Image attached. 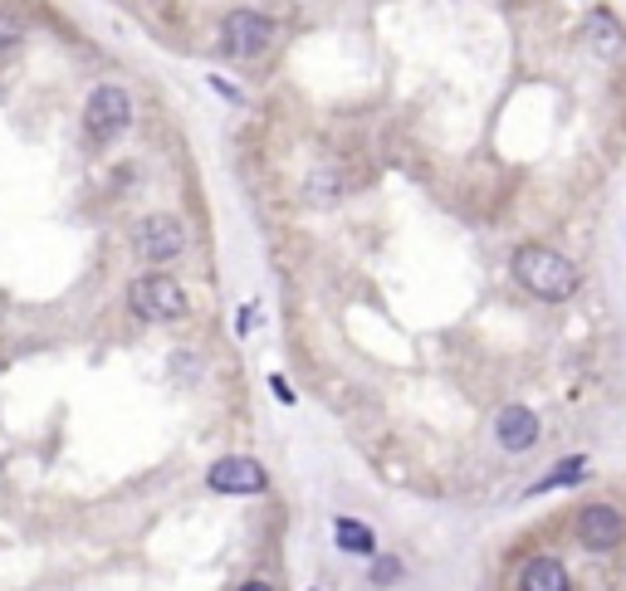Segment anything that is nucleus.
Masks as SVG:
<instances>
[{
	"instance_id": "obj_1",
	"label": "nucleus",
	"mask_w": 626,
	"mask_h": 591,
	"mask_svg": "<svg viewBox=\"0 0 626 591\" xmlns=\"http://www.w3.org/2000/svg\"><path fill=\"white\" fill-rule=\"evenodd\" d=\"M514 279L524 283L534 299L563 303V299H572V293H578L582 274H578V264L563 259L558 250H548V245H519L514 250Z\"/></svg>"
},
{
	"instance_id": "obj_2",
	"label": "nucleus",
	"mask_w": 626,
	"mask_h": 591,
	"mask_svg": "<svg viewBox=\"0 0 626 591\" xmlns=\"http://www.w3.org/2000/svg\"><path fill=\"white\" fill-rule=\"evenodd\" d=\"M128 309L142 323H176L186 318V289L176 279H166V274H142L128 289Z\"/></svg>"
},
{
	"instance_id": "obj_3",
	"label": "nucleus",
	"mask_w": 626,
	"mask_h": 591,
	"mask_svg": "<svg viewBox=\"0 0 626 591\" xmlns=\"http://www.w3.org/2000/svg\"><path fill=\"white\" fill-rule=\"evenodd\" d=\"M83 128H89L93 142H113L132 128V99L118 89V83H98L83 103Z\"/></svg>"
},
{
	"instance_id": "obj_4",
	"label": "nucleus",
	"mask_w": 626,
	"mask_h": 591,
	"mask_svg": "<svg viewBox=\"0 0 626 591\" xmlns=\"http://www.w3.org/2000/svg\"><path fill=\"white\" fill-rule=\"evenodd\" d=\"M275 45V20L259 15V10H231L221 25V49L231 59H259Z\"/></svg>"
},
{
	"instance_id": "obj_5",
	"label": "nucleus",
	"mask_w": 626,
	"mask_h": 591,
	"mask_svg": "<svg viewBox=\"0 0 626 591\" xmlns=\"http://www.w3.org/2000/svg\"><path fill=\"white\" fill-rule=\"evenodd\" d=\"M132 250L148 264H172L186 250V225L176 216H148L132 230Z\"/></svg>"
},
{
	"instance_id": "obj_6",
	"label": "nucleus",
	"mask_w": 626,
	"mask_h": 591,
	"mask_svg": "<svg viewBox=\"0 0 626 591\" xmlns=\"http://www.w3.org/2000/svg\"><path fill=\"white\" fill-rule=\"evenodd\" d=\"M206 484H211L216 494H259L269 484V474H265V464L250 460V455H225V460L211 464Z\"/></svg>"
},
{
	"instance_id": "obj_7",
	"label": "nucleus",
	"mask_w": 626,
	"mask_h": 591,
	"mask_svg": "<svg viewBox=\"0 0 626 591\" xmlns=\"http://www.w3.org/2000/svg\"><path fill=\"white\" fill-rule=\"evenodd\" d=\"M622 533H626V523L612 503H588L578 513V543L592 547V553H612L622 543Z\"/></svg>"
},
{
	"instance_id": "obj_8",
	"label": "nucleus",
	"mask_w": 626,
	"mask_h": 591,
	"mask_svg": "<svg viewBox=\"0 0 626 591\" xmlns=\"http://www.w3.org/2000/svg\"><path fill=\"white\" fill-rule=\"evenodd\" d=\"M495 440L509 455H524V450L538 445V416L529 406H505L495 416Z\"/></svg>"
},
{
	"instance_id": "obj_9",
	"label": "nucleus",
	"mask_w": 626,
	"mask_h": 591,
	"mask_svg": "<svg viewBox=\"0 0 626 591\" xmlns=\"http://www.w3.org/2000/svg\"><path fill=\"white\" fill-rule=\"evenodd\" d=\"M582 35H588L592 55H598L602 65H626V30H622V20L607 15V10H592Z\"/></svg>"
},
{
	"instance_id": "obj_10",
	"label": "nucleus",
	"mask_w": 626,
	"mask_h": 591,
	"mask_svg": "<svg viewBox=\"0 0 626 591\" xmlns=\"http://www.w3.org/2000/svg\"><path fill=\"white\" fill-rule=\"evenodd\" d=\"M519 591H572L568 567L558 557H529L524 572H519Z\"/></svg>"
},
{
	"instance_id": "obj_11",
	"label": "nucleus",
	"mask_w": 626,
	"mask_h": 591,
	"mask_svg": "<svg viewBox=\"0 0 626 591\" xmlns=\"http://www.w3.org/2000/svg\"><path fill=\"white\" fill-rule=\"evenodd\" d=\"M333 537H338L343 553H378V537H372V528L358 523V519H333Z\"/></svg>"
},
{
	"instance_id": "obj_12",
	"label": "nucleus",
	"mask_w": 626,
	"mask_h": 591,
	"mask_svg": "<svg viewBox=\"0 0 626 591\" xmlns=\"http://www.w3.org/2000/svg\"><path fill=\"white\" fill-rule=\"evenodd\" d=\"M582 474H588V460H578V455H572V460H558V470L544 474V479H538L529 494H548V489H563V484H578Z\"/></svg>"
},
{
	"instance_id": "obj_13",
	"label": "nucleus",
	"mask_w": 626,
	"mask_h": 591,
	"mask_svg": "<svg viewBox=\"0 0 626 591\" xmlns=\"http://www.w3.org/2000/svg\"><path fill=\"white\" fill-rule=\"evenodd\" d=\"M396 577H402V563H396V557H378V567H372V582L392 587Z\"/></svg>"
},
{
	"instance_id": "obj_14",
	"label": "nucleus",
	"mask_w": 626,
	"mask_h": 591,
	"mask_svg": "<svg viewBox=\"0 0 626 591\" xmlns=\"http://www.w3.org/2000/svg\"><path fill=\"white\" fill-rule=\"evenodd\" d=\"M15 25H5V20H0V49H10V45H15Z\"/></svg>"
},
{
	"instance_id": "obj_15",
	"label": "nucleus",
	"mask_w": 626,
	"mask_h": 591,
	"mask_svg": "<svg viewBox=\"0 0 626 591\" xmlns=\"http://www.w3.org/2000/svg\"><path fill=\"white\" fill-rule=\"evenodd\" d=\"M269 386H275V396H279V401H294V392L285 386V376H269Z\"/></svg>"
},
{
	"instance_id": "obj_16",
	"label": "nucleus",
	"mask_w": 626,
	"mask_h": 591,
	"mask_svg": "<svg viewBox=\"0 0 626 591\" xmlns=\"http://www.w3.org/2000/svg\"><path fill=\"white\" fill-rule=\"evenodd\" d=\"M240 591H275V587H269V582H245Z\"/></svg>"
}]
</instances>
